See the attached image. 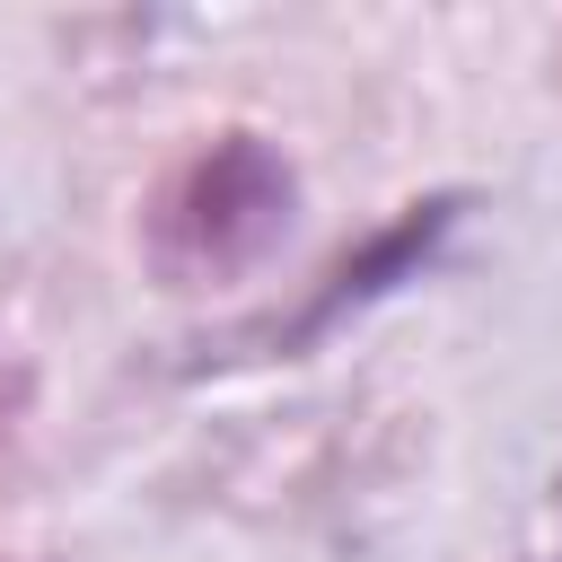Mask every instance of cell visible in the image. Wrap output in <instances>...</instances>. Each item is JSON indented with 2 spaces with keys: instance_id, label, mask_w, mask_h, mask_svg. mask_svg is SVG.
<instances>
[{
  "instance_id": "6da1fadb",
  "label": "cell",
  "mask_w": 562,
  "mask_h": 562,
  "mask_svg": "<svg viewBox=\"0 0 562 562\" xmlns=\"http://www.w3.org/2000/svg\"><path fill=\"white\" fill-rule=\"evenodd\" d=\"M290 158L263 132H220L202 140L149 202V263L167 281H228L246 263H263L290 228Z\"/></svg>"
}]
</instances>
